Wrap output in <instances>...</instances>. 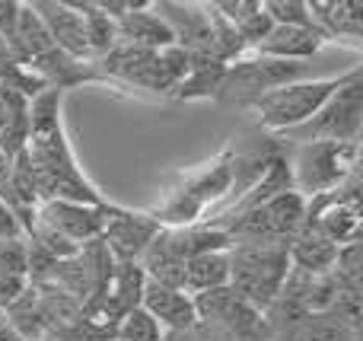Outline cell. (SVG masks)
<instances>
[{"label":"cell","instance_id":"obj_31","mask_svg":"<svg viewBox=\"0 0 363 341\" xmlns=\"http://www.w3.org/2000/svg\"><path fill=\"white\" fill-rule=\"evenodd\" d=\"M271 341H290L287 335H274V338H271Z\"/></svg>","mask_w":363,"mask_h":341},{"label":"cell","instance_id":"obj_1","mask_svg":"<svg viewBox=\"0 0 363 341\" xmlns=\"http://www.w3.org/2000/svg\"><path fill=\"white\" fill-rule=\"evenodd\" d=\"M64 93L55 86L42 89L29 99V138H26V163H29L32 182L42 201H83V204H106L108 198L86 179L83 166L77 163L74 147L67 140L61 115Z\"/></svg>","mask_w":363,"mask_h":341},{"label":"cell","instance_id":"obj_23","mask_svg":"<svg viewBox=\"0 0 363 341\" xmlns=\"http://www.w3.org/2000/svg\"><path fill=\"white\" fill-rule=\"evenodd\" d=\"M115 338L118 341H166V332L160 329V323L150 316V313L134 306V310L118 323Z\"/></svg>","mask_w":363,"mask_h":341},{"label":"cell","instance_id":"obj_6","mask_svg":"<svg viewBox=\"0 0 363 341\" xmlns=\"http://www.w3.org/2000/svg\"><path fill=\"white\" fill-rule=\"evenodd\" d=\"M306 67L309 64H290V61H274V57H264V55H245L239 61L226 64L217 102L252 106L255 99L287 86V83L306 80Z\"/></svg>","mask_w":363,"mask_h":341},{"label":"cell","instance_id":"obj_32","mask_svg":"<svg viewBox=\"0 0 363 341\" xmlns=\"http://www.w3.org/2000/svg\"><path fill=\"white\" fill-rule=\"evenodd\" d=\"M96 341H118V338H115V335H112V338H96Z\"/></svg>","mask_w":363,"mask_h":341},{"label":"cell","instance_id":"obj_27","mask_svg":"<svg viewBox=\"0 0 363 341\" xmlns=\"http://www.w3.org/2000/svg\"><path fill=\"white\" fill-rule=\"evenodd\" d=\"M29 287V278H19V274H4L0 272V310H6L10 303H16L19 297Z\"/></svg>","mask_w":363,"mask_h":341},{"label":"cell","instance_id":"obj_11","mask_svg":"<svg viewBox=\"0 0 363 341\" xmlns=\"http://www.w3.org/2000/svg\"><path fill=\"white\" fill-rule=\"evenodd\" d=\"M328 38L322 35L315 26L303 29V26H271V32L252 48V55H264L274 61L290 64H306L325 48Z\"/></svg>","mask_w":363,"mask_h":341},{"label":"cell","instance_id":"obj_12","mask_svg":"<svg viewBox=\"0 0 363 341\" xmlns=\"http://www.w3.org/2000/svg\"><path fill=\"white\" fill-rule=\"evenodd\" d=\"M140 310H147L153 319L160 323V329L166 335H176L185 332L198 323V313H194V297L179 287H163L147 281L144 294H140Z\"/></svg>","mask_w":363,"mask_h":341},{"label":"cell","instance_id":"obj_28","mask_svg":"<svg viewBox=\"0 0 363 341\" xmlns=\"http://www.w3.org/2000/svg\"><path fill=\"white\" fill-rule=\"evenodd\" d=\"M166 341H230V338H226L223 332H217V329H211V325H204V323H194L191 329L176 332V335H166Z\"/></svg>","mask_w":363,"mask_h":341},{"label":"cell","instance_id":"obj_7","mask_svg":"<svg viewBox=\"0 0 363 341\" xmlns=\"http://www.w3.org/2000/svg\"><path fill=\"white\" fill-rule=\"evenodd\" d=\"M194 313H198V323L223 332L230 341H271L274 338L264 313L255 310L252 303H245L230 287L198 294L194 297Z\"/></svg>","mask_w":363,"mask_h":341},{"label":"cell","instance_id":"obj_3","mask_svg":"<svg viewBox=\"0 0 363 341\" xmlns=\"http://www.w3.org/2000/svg\"><path fill=\"white\" fill-rule=\"evenodd\" d=\"M354 67H357V64H354ZM351 70H347V74H338V77H315V80L306 77V80L287 83V86L255 99L249 108L255 112L258 125H262L264 131L287 134V131H294V128H300L303 121L313 118V115L347 83Z\"/></svg>","mask_w":363,"mask_h":341},{"label":"cell","instance_id":"obj_22","mask_svg":"<svg viewBox=\"0 0 363 341\" xmlns=\"http://www.w3.org/2000/svg\"><path fill=\"white\" fill-rule=\"evenodd\" d=\"M83 16V29H86V45H89V57L99 61L108 51L118 45V26L106 16V13L96 10L93 0H83V4H74Z\"/></svg>","mask_w":363,"mask_h":341},{"label":"cell","instance_id":"obj_19","mask_svg":"<svg viewBox=\"0 0 363 341\" xmlns=\"http://www.w3.org/2000/svg\"><path fill=\"white\" fill-rule=\"evenodd\" d=\"M230 287V249L226 252H204L185 262V284L182 291L198 297L207 291Z\"/></svg>","mask_w":363,"mask_h":341},{"label":"cell","instance_id":"obj_29","mask_svg":"<svg viewBox=\"0 0 363 341\" xmlns=\"http://www.w3.org/2000/svg\"><path fill=\"white\" fill-rule=\"evenodd\" d=\"M10 240H26V230L19 223V217L6 204H0V242H10Z\"/></svg>","mask_w":363,"mask_h":341},{"label":"cell","instance_id":"obj_30","mask_svg":"<svg viewBox=\"0 0 363 341\" xmlns=\"http://www.w3.org/2000/svg\"><path fill=\"white\" fill-rule=\"evenodd\" d=\"M10 163H13V160H6L4 153H0V185H4L6 176H10Z\"/></svg>","mask_w":363,"mask_h":341},{"label":"cell","instance_id":"obj_21","mask_svg":"<svg viewBox=\"0 0 363 341\" xmlns=\"http://www.w3.org/2000/svg\"><path fill=\"white\" fill-rule=\"evenodd\" d=\"M223 74H226V64L213 61V57H207V55H191L185 80L179 83L172 96H179V99H211L213 96V99H217Z\"/></svg>","mask_w":363,"mask_h":341},{"label":"cell","instance_id":"obj_18","mask_svg":"<svg viewBox=\"0 0 363 341\" xmlns=\"http://www.w3.org/2000/svg\"><path fill=\"white\" fill-rule=\"evenodd\" d=\"M217 13L236 29V35L242 38V45L249 51L255 48L271 32V26H274L268 19V13H264L262 0H217Z\"/></svg>","mask_w":363,"mask_h":341},{"label":"cell","instance_id":"obj_14","mask_svg":"<svg viewBox=\"0 0 363 341\" xmlns=\"http://www.w3.org/2000/svg\"><path fill=\"white\" fill-rule=\"evenodd\" d=\"M115 26H118V45H134V48L147 51H163L169 45H176V35L166 26V19L153 10V0H147L140 10L128 13Z\"/></svg>","mask_w":363,"mask_h":341},{"label":"cell","instance_id":"obj_2","mask_svg":"<svg viewBox=\"0 0 363 341\" xmlns=\"http://www.w3.org/2000/svg\"><path fill=\"white\" fill-rule=\"evenodd\" d=\"M290 274V246L284 242H233L230 291L255 310H268Z\"/></svg>","mask_w":363,"mask_h":341},{"label":"cell","instance_id":"obj_24","mask_svg":"<svg viewBox=\"0 0 363 341\" xmlns=\"http://www.w3.org/2000/svg\"><path fill=\"white\" fill-rule=\"evenodd\" d=\"M26 138H29V102L13 108L6 125L0 128V153H4L6 160H16L19 153L26 150Z\"/></svg>","mask_w":363,"mask_h":341},{"label":"cell","instance_id":"obj_16","mask_svg":"<svg viewBox=\"0 0 363 341\" xmlns=\"http://www.w3.org/2000/svg\"><path fill=\"white\" fill-rule=\"evenodd\" d=\"M290 341H360V319L341 310L309 313L296 329L287 332Z\"/></svg>","mask_w":363,"mask_h":341},{"label":"cell","instance_id":"obj_5","mask_svg":"<svg viewBox=\"0 0 363 341\" xmlns=\"http://www.w3.org/2000/svg\"><path fill=\"white\" fill-rule=\"evenodd\" d=\"M363 128V70L360 64L351 70L347 83L300 128L281 134L290 144H313V140H328V144H360Z\"/></svg>","mask_w":363,"mask_h":341},{"label":"cell","instance_id":"obj_17","mask_svg":"<svg viewBox=\"0 0 363 341\" xmlns=\"http://www.w3.org/2000/svg\"><path fill=\"white\" fill-rule=\"evenodd\" d=\"M138 265H140V272H144V278L153 281V284L179 287V291H182V284H185V259L169 246L166 230H160L157 240L144 249V255L138 259Z\"/></svg>","mask_w":363,"mask_h":341},{"label":"cell","instance_id":"obj_15","mask_svg":"<svg viewBox=\"0 0 363 341\" xmlns=\"http://www.w3.org/2000/svg\"><path fill=\"white\" fill-rule=\"evenodd\" d=\"M338 262V246L319 233L313 223H303L290 242V268L306 274H328Z\"/></svg>","mask_w":363,"mask_h":341},{"label":"cell","instance_id":"obj_25","mask_svg":"<svg viewBox=\"0 0 363 341\" xmlns=\"http://www.w3.org/2000/svg\"><path fill=\"white\" fill-rule=\"evenodd\" d=\"M262 6L274 26H303V29L313 26L309 6L303 0H262Z\"/></svg>","mask_w":363,"mask_h":341},{"label":"cell","instance_id":"obj_8","mask_svg":"<svg viewBox=\"0 0 363 341\" xmlns=\"http://www.w3.org/2000/svg\"><path fill=\"white\" fill-rule=\"evenodd\" d=\"M160 230L163 227L150 211H131L121 208V204H112L99 242L108 249V255L115 262H138L144 255V249L157 240Z\"/></svg>","mask_w":363,"mask_h":341},{"label":"cell","instance_id":"obj_26","mask_svg":"<svg viewBox=\"0 0 363 341\" xmlns=\"http://www.w3.org/2000/svg\"><path fill=\"white\" fill-rule=\"evenodd\" d=\"M0 272L29 278V246H26V240L0 242Z\"/></svg>","mask_w":363,"mask_h":341},{"label":"cell","instance_id":"obj_4","mask_svg":"<svg viewBox=\"0 0 363 341\" xmlns=\"http://www.w3.org/2000/svg\"><path fill=\"white\" fill-rule=\"evenodd\" d=\"M287 166L296 195H328L341 189L354 172H360V144H328V140L296 144Z\"/></svg>","mask_w":363,"mask_h":341},{"label":"cell","instance_id":"obj_20","mask_svg":"<svg viewBox=\"0 0 363 341\" xmlns=\"http://www.w3.org/2000/svg\"><path fill=\"white\" fill-rule=\"evenodd\" d=\"M169 246L176 249L182 259H194V255L204 252H226L233 246L230 236L220 227H211V223H194V227H163Z\"/></svg>","mask_w":363,"mask_h":341},{"label":"cell","instance_id":"obj_9","mask_svg":"<svg viewBox=\"0 0 363 341\" xmlns=\"http://www.w3.org/2000/svg\"><path fill=\"white\" fill-rule=\"evenodd\" d=\"M112 211V201L106 204H83V201H42L35 217L51 227L57 236H64L74 246H89L102 236L106 217Z\"/></svg>","mask_w":363,"mask_h":341},{"label":"cell","instance_id":"obj_10","mask_svg":"<svg viewBox=\"0 0 363 341\" xmlns=\"http://www.w3.org/2000/svg\"><path fill=\"white\" fill-rule=\"evenodd\" d=\"M29 6L42 19L45 32H48V38L55 42L57 51H64L74 61H93L89 57V45H86V29H83V16L74 4H64V0H35Z\"/></svg>","mask_w":363,"mask_h":341},{"label":"cell","instance_id":"obj_13","mask_svg":"<svg viewBox=\"0 0 363 341\" xmlns=\"http://www.w3.org/2000/svg\"><path fill=\"white\" fill-rule=\"evenodd\" d=\"M309 6V16H313V26L328 38V42H338V38H347V42L360 45L363 38V4H354V0H313Z\"/></svg>","mask_w":363,"mask_h":341}]
</instances>
